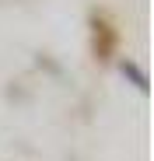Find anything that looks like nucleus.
Wrapping results in <instances>:
<instances>
[{"mask_svg":"<svg viewBox=\"0 0 154 161\" xmlns=\"http://www.w3.org/2000/svg\"><path fill=\"white\" fill-rule=\"evenodd\" d=\"M119 70H123L126 77H130L133 84L140 88V91H147V88H151V84H147V74H144V70H140V67H137L133 60H123V63H119Z\"/></svg>","mask_w":154,"mask_h":161,"instance_id":"nucleus-1","label":"nucleus"}]
</instances>
